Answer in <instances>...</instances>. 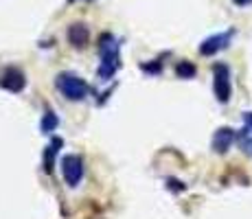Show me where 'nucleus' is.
<instances>
[{
	"label": "nucleus",
	"mask_w": 252,
	"mask_h": 219,
	"mask_svg": "<svg viewBox=\"0 0 252 219\" xmlns=\"http://www.w3.org/2000/svg\"><path fill=\"white\" fill-rule=\"evenodd\" d=\"M101 53V66H99V79H110L116 72V68L121 64V55H119V42L112 35H105L101 40L99 46Z\"/></svg>",
	"instance_id": "nucleus-1"
},
{
	"label": "nucleus",
	"mask_w": 252,
	"mask_h": 219,
	"mask_svg": "<svg viewBox=\"0 0 252 219\" xmlns=\"http://www.w3.org/2000/svg\"><path fill=\"white\" fill-rule=\"evenodd\" d=\"M57 90L70 101H81L88 96V86H86V81L70 75V72H62V75L57 77Z\"/></svg>",
	"instance_id": "nucleus-2"
},
{
	"label": "nucleus",
	"mask_w": 252,
	"mask_h": 219,
	"mask_svg": "<svg viewBox=\"0 0 252 219\" xmlns=\"http://www.w3.org/2000/svg\"><path fill=\"white\" fill-rule=\"evenodd\" d=\"M213 92H215L220 103H228L232 94V84H230V70L226 64H215L213 66Z\"/></svg>",
	"instance_id": "nucleus-3"
},
{
	"label": "nucleus",
	"mask_w": 252,
	"mask_h": 219,
	"mask_svg": "<svg viewBox=\"0 0 252 219\" xmlns=\"http://www.w3.org/2000/svg\"><path fill=\"white\" fill-rule=\"evenodd\" d=\"M62 171H64V180L70 187H77L81 182V175H84V160L79 156L70 154L62 160Z\"/></svg>",
	"instance_id": "nucleus-4"
},
{
	"label": "nucleus",
	"mask_w": 252,
	"mask_h": 219,
	"mask_svg": "<svg viewBox=\"0 0 252 219\" xmlns=\"http://www.w3.org/2000/svg\"><path fill=\"white\" fill-rule=\"evenodd\" d=\"M232 35H235V31L230 29V31H226V33H215V35L206 37V40L202 42V46H200V53L202 55H206V57H211V55H215V53L224 51V48L230 46Z\"/></svg>",
	"instance_id": "nucleus-5"
},
{
	"label": "nucleus",
	"mask_w": 252,
	"mask_h": 219,
	"mask_svg": "<svg viewBox=\"0 0 252 219\" xmlns=\"http://www.w3.org/2000/svg\"><path fill=\"white\" fill-rule=\"evenodd\" d=\"M232 143H235V129L220 127L215 134H213V149H215L217 154H226Z\"/></svg>",
	"instance_id": "nucleus-6"
},
{
	"label": "nucleus",
	"mask_w": 252,
	"mask_h": 219,
	"mask_svg": "<svg viewBox=\"0 0 252 219\" xmlns=\"http://www.w3.org/2000/svg\"><path fill=\"white\" fill-rule=\"evenodd\" d=\"M0 86H4L7 90H13V92H20L24 88V75L20 70H13L9 68L2 77H0Z\"/></svg>",
	"instance_id": "nucleus-7"
},
{
	"label": "nucleus",
	"mask_w": 252,
	"mask_h": 219,
	"mask_svg": "<svg viewBox=\"0 0 252 219\" xmlns=\"http://www.w3.org/2000/svg\"><path fill=\"white\" fill-rule=\"evenodd\" d=\"M239 145L244 152H248L252 156V112L244 114V129L239 134Z\"/></svg>",
	"instance_id": "nucleus-8"
},
{
	"label": "nucleus",
	"mask_w": 252,
	"mask_h": 219,
	"mask_svg": "<svg viewBox=\"0 0 252 219\" xmlns=\"http://www.w3.org/2000/svg\"><path fill=\"white\" fill-rule=\"evenodd\" d=\"M68 42L75 48L86 46V42H88V29H86L84 24H72L68 29Z\"/></svg>",
	"instance_id": "nucleus-9"
},
{
	"label": "nucleus",
	"mask_w": 252,
	"mask_h": 219,
	"mask_svg": "<svg viewBox=\"0 0 252 219\" xmlns=\"http://www.w3.org/2000/svg\"><path fill=\"white\" fill-rule=\"evenodd\" d=\"M176 75L180 77V79H191V77H195V66L189 64V62H180V64L176 66Z\"/></svg>",
	"instance_id": "nucleus-10"
},
{
	"label": "nucleus",
	"mask_w": 252,
	"mask_h": 219,
	"mask_svg": "<svg viewBox=\"0 0 252 219\" xmlns=\"http://www.w3.org/2000/svg\"><path fill=\"white\" fill-rule=\"evenodd\" d=\"M60 145H62V140L55 138V140H53V145L48 147L51 152H46V167H44V169H46L48 173H51V169H53V156H55V152H57V147H60Z\"/></svg>",
	"instance_id": "nucleus-11"
},
{
	"label": "nucleus",
	"mask_w": 252,
	"mask_h": 219,
	"mask_svg": "<svg viewBox=\"0 0 252 219\" xmlns=\"http://www.w3.org/2000/svg\"><path fill=\"white\" fill-rule=\"evenodd\" d=\"M55 127H57V116L53 114V112H46L44 121H42V129H44V131H53Z\"/></svg>",
	"instance_id": "nucleus-12"
},
{
	"label": "nucleus",
	"mask_w": 252,
	"mask_h": 219,
	"mask_svg": "<svg viewBox=\"0 0 252 219\" xmlns=\"http://www.w3.org/2000/svg\"><path fill=\"white\" fill-rule=\"evenodd\" d=\"M232 2H235L237 7H248V4H252V0H232Z\"/></svg>",
	"instance_id": "nucleus-13"
}]
</instances>
